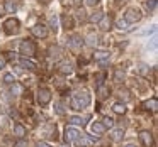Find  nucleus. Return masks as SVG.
Masks as SVG:
<instances>
[{
	"mask_svg": "<svg viewBox=\"0 0 158 147\" xmlns=\"http://www.w3.org/2000/svg\"><path fill=\"white\" fill-rule=\"evenodd\" d=\"M90 105V95L87 90H78L70 98V108L72 110H82Z\"/></svg>",
	"mask_w": 158,
	"mask_h": 147,
	"instance_id": "obj_1",
	"label": "nucleus"
},
{
	"mask_svg": "<svg viewBox=\"0 0 158 147\" xmlns=\"http://www.w3.org/2000/svg\"><path fill=\"white\" fill-rule=\"evenodd\" d=\"M19 51H21V54L24 56V58H31V56H34L36 54L34 41H31V39H24V41L21 42V46H19Z\"/></svg>",
	"mask_w": 158,
	"mask_h": 147,
	"instance_id": "obj_2",
	"label": "nucleus"
},
{
	"mask_svg": "<svg viewBox=\"0 0 158 147\" xmlns=\"http://www.w3.org/2000/svg\"><path fill=\"white\" fill-rule=\"evenodd\" d=\"M141 17H143V14H141L139 9H127L126 14H124V21L127 24H136L141 21Z\"/></svg>",
	"mask_w": 158,
	"mask_h": 147,
	"instance_id": "obj_3",
	"label": "nucleus"
},
{
	"mask_svg": "<svg viewBox=\"0 0 158 147\" xmlns=\"http://www.w3.org/2000/svg\"><path fill=\"white\" fill-rule=\"evenodd\" d=\"M19 27H21V24H19L17 19H7V21L4 22V31H5V34H9V36L17 34Z\"/></svg>",
	"mask_w": 158,
	"mask_h": 147,
	"instance_id": "obj_4",
	"label": "nucleus"
},
{
	"mask_svg": "<svg viewBox=\"0 0 158 147\" xmlns=\"http://www.w3.org/2000/svg\"><path fill=\"white\" fill-rule=\"evenodd\" d=\"M31 32H32V36H34V37H39V39L48 37V34H49L48 25H44V24H34L31 27Z\"/></svg>",
	"mask_w": 158,
	"mask_h": 147,
	"instance_id": "obj_5",
	"label": "nucleus"
},
{
	"mask_svg": "<svg viewBox=\"0 0 158 147\" xmlns=\"http://www.w3.org/2000/svg\"><path fill=\"white\" fill-rule=\"evenodd\" d=\"M49 102H51V91H49L48 88H39V91H38V103L41 106H46Z\"/></svg>",
	"mask_w": 158,
	"mask_h": 147,
	"instance_id": "obj_6",
	"label": "nucleus"
},
{
	"mask_svg": "<svg viewBox=\"0 0 158 147\" xmlns=\"http://www.w3.org/2000/svg\"><path fill=\"white\" fill-rule=\"evenodd\" d=\"M82 46H83V39L80 37V36L72 34L68 37V48L72 49V51H80V49H82Z\"/></svg>",
	"mask_w": 158,
	"mask_h": 147,
	"instance_id": "obj_7",
	"label": "nucleus"
},
{
	"mask_svg": "<svg viewBox=\"0 0 158 147\" xmlns=\"http://www.w3.org/2000/svg\"><path fill=\"white\" fill-rule=\"evenodd\" d=\"M80 137V132L77 129H73V127H66L65 129V140L66 142H75V139H78Z\"/></svg>",
	"mask_w": 158,
	"mask_h": 147,
	"instance_id": "obj_8",
	"label": "nucleus"
},
{
	"mask_svg": "<svg viewBox=\"0 0 158 147\" xmlns=\"http://www.w3.org/2000/svg\"><path fill=\"white\" fill-rule=\"evenodd\" d=\"M139 140H141V144H143L144 147H151V145H153V135H151V132H148V130L139 132Z\"/></svg>",
	"mask_w": 158,
	"mask_h": 147,
	"instance_id": "obj_9",
	"label": "nucleus"
},
{
	"mask_svg": "<svg viewBox=\"0 0 158 147\" xmlns=\"http://www.w3.org/2000/svg\"><path fill=\"white\" fill-rule=\"evenodd\" d=\"M97 24H99L100 31H109V29H110V24H112V19H110V15H106V14H104L102 19H100Z\"/></svg>",
	"mask_w": 158,
	"mask_h": 147,
	"instance_id": "obj_10",
	"label": "nucleus"
},
{
	"mask_svg": "<svg viewBox=\"0 0 158 147\" xmlns=\"http://www.w3.org/2000/svg\"><path fill=\"white\" fill-rule=\"evenodd\" d=\"M27 133V130H26V127L22 125V123H15L14 125V135L17 137V139H22V137Z\"/></svg>",
	"mask_w": 158,
	"mask_h": 147,
	"instance_id": "obj_11",
	"label": "nucleus"
},
{
	"mask_svg": "<svg viewBox=\"0 0 158 147\" xmlns=\"http://www.w3.org/2000/svg\"><path fill=\"white\" fill-rule=\"evenodd\" d=\"M143 106H144L146 110H150V112H156V110H158V100H156V98L146 100V102L143 103Z\"/></svg>",
	"mask_w": 158,
	"mask_h": 147,
	"instance_id": "obj_12",
	"label": "nucleus"
},
{
	"mask_svg": "<svg viewBox=\"0 0 158 147\" xmlns=\"http://www.w3.org/2000/svg\"><path fill=\"white\" fill-rule=\"evenodd\" d=\"M109 93H110V90L107 88V86H104V85H99V88H97V98H99V100H104V98H107V96H109Z\"/></svg>",
	"mask_w": 158,
	"mask_h": 147,
	"instance_id": "obj_13",
	"label": "nucleus"
},
{
	"mask_svg": "<svg viewBox=\"0 0 158 147\" xmlns=\"http://www.w3.org/2000/svg\"><path fill=\"white\" fill-rule=\"evenodd\" d=\"M90 129H92V132H94V133H97V135H102V133L106 132V127H104L100 122H94Z\"/></svg>",
	"mask_w": 158,
	"mask_h": 147,
	"instance_id": "obj_14",
	"label": "nucleus"
},
{
	"mask_svg": "<svg viewBox=\"0 0 158 147\" xmlns=\"http://www.w3.org/2000/svg\"><path fill=\"white\" fill-rule=\"evenodd\" d=\"M58 71L61 73V75H70V73L73 71V68H72L70 63H61V64L58 66Z\"/></svg>",
	"mask_w": 158,
	"mask_h": 147,
	"instance_id": "obj_15",
	"label": "nucleus"
},
{
	"mask_svg": "<svg viewBox=\"0 0 158 147\" xmlns=\"http://www.w3.org/2000/svg\"><path fill=\"white\" fill-rule=\"evenodd\" d=\"M109 51H95L94 52V59L95 61H104V59H109Z\"/></svg>",
	"mask_w": 158,
	"mask_h": 147,
	"instance_id": "obj_16",
	"label": "nucleus"
},
{
	"mask_svg": "<svg viewBox=\"0 0 158 147\" xmlns=\"http://www.w3.org/2000/svg\"><path fill=\"white\" fill-rule=\"evenodd\" d=\"M44 135L46 137H49V139H56V125H48L44 129Z\"/></svg>",
	"mask_w": 158,
	"mask_h": 147,
	"instance_id": "obj_17",
	"label": "nucleus"
},
{
	"mask_svg": "<svg viewBox=\"0 0 158 147\" xmlns=\"http://www.w3.org/2000/svg\"><path fill=\"white\" fill-rule=\"evenodd\" d=\"M4 9L9 12V14H14V12H15V9H17V5H15V2H14V0H5Z\"/></svg>",
	"mask_w": 158,
	"mask_h": 147,
	"instance_id": "obj_18",
	"label": "nucleus"
},
{
	"mask_svg": "<svg viewBox=\"0 0 158 147\" xmlns=\"http://www.w3.org/2000/svg\"><path fill=\"white\" fill-rule=\"evenodd\" d=\"M61 48H58V46H55V48H51L49 49V54H51V58L53 59H60L61 58Z\"/></svg>",
	"mask_w": 158,
	"mask_h": 147,
	"instance_id": "obj_19",
	"label": "nucleus"
},
{
	"mask_svg": "<svg viewBox=\"0 0 158 147\" xmlns=\"http://www.w3.org/2000/svg\"><path fill=\"white\" fill-rule=\"evenodd\" d=\"M102 15H104V12H100V10L94 12V14L89 17V22H92V24H97V22H99L100 19H102Z\"/></svg>",
	"mask_w": 158,
	"mask_h": 147,
	"instance_id": "obj_20",
	"label": "nucleus"
},
{
	"mask_svg": "<svg viewBox=\"0 0 158 147\" xmlns=\"http://www.w3.org/2000/svg\"><path fill=\"white\" fill-rule=\"evenodd\" d=\"M110 137H112V140H121V139L124 137V129H116V130H112Z\"/></svg>",
	"mask_w": 158,
	"mask_h": 147,
	"instance_id": "obj_21",
	"label": "nucleus"
},
{
	"mask_svg": "<svg viewBox=\"0 0 158 147\" xmlns=\"http://www.w3.org/2000/svg\"><path fill=\"white\" fill-rule=\"evenodd\" d=\"M61 22H63V27H65V29H72L73 27V19L68 17V15H63Z\"/></svg>",
	"mask_w": 158,
	"mask_h": 147,
	"instance_id": "obj_22",
	"label": "nucleus"
},
{
	"mask_svg": "<svg viewBox=\"0 0 158 147\" xmlns=\"http://www.w3.org/2000/svg\"><path fill=\"white\" fill-rule=\"evenodd\" d=\"M112 110L116 113H119V115H124V113H126V106H124V103H114Z\"/></svg>",
	"mask_w": 158,
	"mask_h": 147,
	"instance_id": "obj_23",
	"label": "nucleus"
},
{
	"mask_svg": "<svg viewBox=\"0 0 158 147\" xmlns=\"http://www.w3.org/2000/svg\"><path fill=\"white\" fill-rule=\"evenodd\" d=\"M21 66H22V68H27V69H34L36 68V64L32 61H29L27 58H22L21 59Z\"/></svg>",
	"mask_w": 158,
	"mask_h": 147,
	"instance_id": "obj_24",
	"label": "nucleus"
},
{
	"mask_svg": "<svg viewBox=\"0 0 158 147\" xmlns=\"http://www.w3.org/2000/svg\"><path fill=\"white\" fill-rule=\"evenodd\" d=\"M92 139H85V137H78V139H75V145L77 147H85L87 144L90 142Z\"/></svg>",
	"mask_w": 158,
	"mask_h": 147,
	"instance_id": "obj_25",
	"label": "nucleus"
},
{
	"mask_svg": "<svg viewBox=\"0 0 158 147\" xmlns=\"http://www.w3.org/2000/svg\"><path fill=\"white\" fill-rule=\"evenodd\" d=\"M144 7H146L148 12H153L155 9H156V0H146V2H144Z\"/></svg>",
	"mask_w": 158,
	"mask_h": 147,
	"instance_id": "obj_26",
	"label": "nucleus"
},
{
	"mask_svg": "<svg viewBox=\"0 0 158 147\" xmlns=\"http://www.w3.org/2000/svg\"><path fill=\"white\" fill-rule=\"evenodd\" d=\"M10 91L14 93V95H21L22 91H24V88H22L19 83H12V88H10Z\"/></svg>",
	"mask_w": 158,
	"mask_h": 147,
	"instance_id": "obj_27",
	"label": "nucleus"
},
{
	"mask_svg": "<svg viewBox=\"0 0 158 147\" xmlns=\"http://www.w3.org/2000/svg\"><path fill=\"white\" fill-rule=\"evenodd\" d=\"M102 125L106 127V129H112V127H114V120L110 118V117H104V118H102Z\"/></svg>",
	"mask_w": 158,
	"mask_h": 147,
	"instance_id": "obj_28",
	"label": "nucleus"
},
{
	"mask_svg": "<svg viewBox=\"0 0 158 147\" xmlns=\"http://www.w3.org/2000/svg\"><path fill=\"white\" fill-rule=\"evenodd\" d=\"M70 123H73V125H83V118L82 117H70Z\"/></svg>",
	"mask_w": 158,
	"mask_h": 147,
	"instance_id": "obj_29",
	"label": "nucleus"
},
{
	"mask_svg": "<svg viewBox=\"0 0 158 147\" xmlns=\"http://www.w3.org/2000/svg\"><path fill=\"white\" fill-rule=\"evenodd\" d=\"M4 83H7V85H12V83H15V78H14V75H10V73H7V75H4Z\"/></svg>",
	"mask_w": 158,
	"mask_h": 147,
	"instance_id": "obj_30",
	"label": "nucleus"
},
{
	"mask_svg": "<svg viewBox=\"0 0 158 147\" xmlns=\"http://www.w3.org/2000/svg\"><path fill=\"white\" fill-rule=\"evenodd\" d=\"M121 79H124V71H121V69H116V75H114V81L119 83Z\"/></svg>",
	"mask_w": 158,
	"mask_h": 147,
	"instance_id": "obj_31",
	"label": "nucleus"
},
{
	"mask_svg": "<svg viewBox=\"0 0 158 147\" xmlns=\"http://www.w3.org/2000/svg\"><path fill=\"white\" fill-rule=\"evenodd\" d=\"M117 27H119L121 31H127V22L123 21V19H119V21H117Z\"/></svg>",
	"mask_w": 158,
	"mask_h": 147,
	"instance_id": "obj_32",
	"label": "nucleus"
},
{
	"mask_svg": "<svg viewBox=\"0 0 158 147\" xmlns=\"http://www.w3.org/2000/svg\"><path fill=\"white\" fill-rule=\"evenodd\" d=\"M87 39H89V44H90V46H94V44L97 42V36H94V34H90Z\"/></svg>",
	"mask_w": 158,
	"mask_h": 147,
	"instance_id": "obj_33",
	"label": "nucleus"
},
{
	"mask_svg": "<svg viewBox=\"0 0 158 147\" xmlns=\"http://www.w3.org/2000/svg\"><path fill=\"white\" fill-rule=\"evenodd\" d=\"M49 22H51V25H53V29H55V31H56V27H58V19H56V17H55V15H53V17H51V19H49Z\"/></svg>",
	"mask_w": 158,
	"mask_h": 147,
	"instance_id": "obj_34",
	"label": "nucleus"
},
{
	"mask_svg": "<svg viewBox=\"0 0 158 147\" xmlns=\"http://www.w3.org/2000/svg\"><path fill=\"white\" fill-rule=\"evenodd\" d=\"M119 96H121V100L124 98V102H127V100L131 98V96H129V93H127V91H121V93H119Z\"/></svg>",
	"mask_w": 158,
	"mask_h": 147,
	"instance_id": "obj_35",
	"label": "nucleus"
},
{
	"mask_svg": "<svg viewBox=\"0 0 158 147\" xmlns=\"http://www.w3.org/2000/svg\"><path fill=\"white\" fill-rule=\"evenodd\" d=\"M56 112H58L60 115H63V113H65V110H63V105H61V103H56Z\"/></svg>",
	"mask_w": 158,
	"mask_h": 147,
	"instance_id": "obj_36",
	"label": "nucleus"
},
{
	"mask_svg": "<svg viewBox=\"0 0 158 147\" xmlns=\"http://www.w3.org/2000/svg\"><path fill=\"white\" fill-rule=\"evenodd\" d=\"M14 147H27V142H26V140H22V139H21V140H19V142L15 144Z\"/></svg>",
	"mask_w": 158,
	"mask_h": 147,
	"instance_id": "obj_37",
	"label": "nucleus"
},
{
	"mask_svg": "<svg viewBox=\"0 0 158 147\" xmlns=\"http://www.w3.org/2000/svg\"><path fill=\"white\" fill-rule=\"evenodd\" d=\"M99 2H100V0H87V4H89V5H92V7H95V5L99 4Z\"/></svg>",
	"mask_w": 158,
	"mask_h": 147,
	"instance_id": "obj_38",
	"label": "nucleus"
},
{
	"mask_svg": "<svg viewBox=\"0 0 158 147\" xmlns=\"http://www.w3.org/2000/svg\"><path fill=\"white\" fill-rule=\"evenodd\" d=\"M72 5L73 7H80L82 5V0H72Z\"/></svg>",
	"mask_w": 158,
	"mask_h": 147,
	"instance_id": "obj_39",
	"label": "nucleus"
},
{
	"mask_svg": "<svg viewBox=\"0 0 158 147\" xmlns=\"http://www.w3.org/2000/svg\"><path fill=\"white\" fill-rule=\"evenodd\" d=\"M4 59H9V61H10V59H14V52H5V58Z\"/></svg>",
	"mask_w": 158,
	"mask_h": 147,
	"instance_id": "obj_40",
	"label": "nucleus"
},
{
	"mask_svg": "<svg viewBox=\"0 0 158 147\" xmlns=\"http://www.w3.org/2000/svg\"><path fill=\"white\" fill-rule=\"evenodd\" d=\"M36 147H49V145L46 142H38V144H36Z\"/></svg>",
	"mask_w": 158,
	"mask_h": 147,
	"instance_id": "obj_41",
	"label": "nucleus"
},
{
	"mask_svg": "<svg viewBox=\"0 0 158 147\" xmlns=\"http://www.w3.org/2000/svg\"><path fill=\"white\" fill-rule=\"evenodd\" d=\"M4 66H5V59H0V69H4Z\"/></svg>",
	"mask_w": 158,
	"mask_h": 147,
	"instance_id": "obj_42",
	"label": "nucleus"
},
{
	"mask_svg": "<svg viewBox=\"0 0 158 147\" xmlns=\"http://www.w3.org/2000/svg\"><path fill=\"white\" fill-rule=\"evenodd\" d=\"M39 2H43V4H49L51 0H39Z\"/></svg>",
	"mask_w": 158,
	"mask_h": 147,
	"instance_id": "obj_43",
	"label": "nucleus"
},
{
	"mask_svg": "<svg viewBox=\"0 0 158 147\" xmlns=\"http://www.w3.org/2000/svg\"><path fill=\"white\" fill-rule=\"evenodd\" d=\"M126 147H136V145H133V144H127V145Z\"/></svg>",
	"mask_w": 158,
	"mask_h": 147,
	"instance_id": "obj_44",
	"label": "nucleus"
},
{
	"mask_svg": "<svg viewBox=\"0 0 158 147\" xmlns=\"http://www.w3.org/2000/svg\"><path fill=\"white\" fill-rule=\"evenodd\" d=\"M119 2H126V0H119Z\"/></svg>",
	"mask_w": 158,
	"mask_h": 147,
	"instance_id": "obj_45",
	"label": "nucleus"
}]
</instances>
